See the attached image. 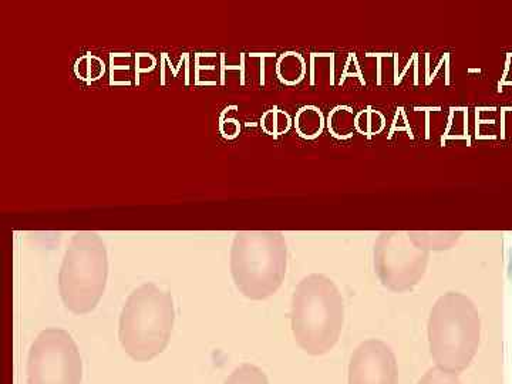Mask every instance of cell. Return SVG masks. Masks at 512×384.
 <instances>
[{
    "instance_id": "obj_13",
    "label": "cell",
    "mask_w": 512,
    "mask_h": 384,
    "mask_svg": "<svg viewBox=\"0 0 512 384\" xmlns=\"http://www.w3.org/2000/svg\"><path fill=\"white\" fill-rule=\"evenodd\" d=\"M104 73H106V63L101 57L92 55V53L80 56L74 63V74L84 83L97 82L104 76Z\"/></svg>"
},
{
    "instance_id": "obj_18",
    "label": "cell",
    "mask_w": 512,
    "mask_h": 384,
    "mask_svg": "<svg viewBox=\"0 0 512 384\" xmlns=\"http://www.w3.org/2000/svg\"><path fill=\"white\" fill-rule=\"evenodd\" d=\"M508 279L512 282V249L510 251V261H508Z\"/></svg>"
},
{
    "instance_id": "obj_5",
    "label": "cell",
    "mask_w": 512,
    "mask_h": 384,
    "mask_svg": "<svg viewBox=\"0 0 512 384\" xmlns=\"http://www.w3.org/2000/svg\"><path fill=\"white\" fill-rule=\"evenodd\" d=\"M109 276V258L96 232H77L64 254L59 274L60 298L76 315H86L99 305Z\"/></svg>"
},
{
    "instance_id": "obj_16",
    "label": "cell",
    "mask_w": 512,
    "mask_h": 384,
    "mask_svg": "<svg viewBox=\"0 0 512 384\" xmlns=\"http://www.w3.org/2000/svg\"><path fill=\"white\" fill-rule=\"evenodd\" d=\"M419 384H463L457 373L448 372L441 367H431L426 375L421 377Z\"/></svg>"
},
{
    "instance_id": "obj_7",
    "label": "cell",
    "mask_w": 512,
    "mask_h": 384,
    "mask_svg": "<svg viewBox=\"0 0 512 384\" xmlns=\"http://www.w3.org/2000/svg\"><path fill=\"white\" fill-rule=\"evenodd\" d=\"M429 252L413 244L404 232H383L375 244V269L390 291L404 292L426 274Z\"/></svg>"
},
{
    "instance_id": "obj_10",
    "label": "cell",
    "mask_w": 512,
    "mask_h": 384,
    "mask_svg": "<svg viewBox=\"0 0 512 384\" xmlns=\"http://www.w3.org/2000/svg\"><path fill=\"white\" fill-rule=\"evenodd\" d=\"M276 76L286 86H296L306 76V62L299 53L286 52L276 62Z\"/></svg>"
},
{
    "instance_id": "obj_15",
    "label": "cell",
    "mask_w": 512,
    "mask_h": 384,
    "mask_svg": "<svg viewBox=\"0 0 512 384\" xmlns=\"http://www.w3.org/2000/svg\"><path fill=\"white\" fill-rule=\"evenodd\" d=\"M225 384H269L268 377L259 367L242 365L229 375Z\"/></svg>"
},
{
    "instance_id": "obj_17",
    "label": "cell",
    "mask_w": 512,
    "mask_h": 384,
    "mask_svg": "<svg viewBox=\"0 0 512 384\" xmlns=\"http://www.w3.org/2000/svg\"><path fill=\"white\" fill-rule=\"evenodd\" d=\"M220 133L225 140H235L241 134V123L235 117L224 114L220 119Z\"/></svg>"
},
{
    "instance_id": "obj_2",
    "label": "cell",
    "mask_w": 512,
    "mask_h": 384,
    "mask_svg": "<svg viewBox=\"0 0 512 384\" xmlns=\"http://www.w3.org/2000/svg\"><path fill=\"white\" fill-rule=\"evenodd\" d=\"M481 320L476 305L463 293L440 296L429 319L430 352L434 362L448 372L466 370L477 355Z\"/></svg>"
},
{
    "instance_id": "obj_8",
    "label": "cell",
    "mask_w": 512,
    "mask_h": 384,
    "mask_svg": "<svg viewBox=\"0 0 512 384\" xmlns=\"http://www.w3.org/2000/svg\"><path fill=\"white\" fill-rule=\"evenodd\" d=\"M399 370L390 346L382 340L360 343L350 357L349 384H397Z\"/></svg>"
},
{
    "instance_id": "obj_11",
    "label": "cell",
    "mask_w": 512,
    "mask_h": 384,
    "mask_svg": "<svg viewBox=\"0 0 512 384\" xmlns=\"http://www.w3.org/2000/svg\"><path fill=\"white\" fill-rule=\"evenodd\" d=\"M413 244L424 251H443L456 244L460 234L458 232H407Z\"/></svg>"
},
{
    "instance_id": "obj_12",
    "label": "cell",
    "mask_w": 512,
    "mask_h": 384,
    "mask_svg": "<svg viewBox=\"0 0 512 384\" xmlns=\"http://www.w3.org/2000/svg\"><path fill=\"white\" fill-rule=\"evenodd\" d=\"M326 124H328L330 134L333 137L340 138V140L352 137L353 131L356 130V116L352 107H335L330 111Z\"/></svg>"
},
{
    "instance_id": "obj_1",
    "label": "cell",
    "mask_w": 512,
    "mask_h": 384,
    "mask_svg": "<svg viewBox=\"0 0 512 384\" xmlns=\"http://www.w3.org/2000/svg\"><path fill=\"white\" fill-rule=\"evenodd\" d=\"M291 322L293 336L305 352L328 353L345 322V303L335 282L320 274L303 278L293 292Z\"/></svg>"
},
{
    "instance_id": "obj_4",
    "label": "cell",
    "mask_w": 512,
    "mask_h": 384,
    "mask_svg": "<svg viewBox=\"0 0 512 384\" xmlns=\"http://www.w3.org/2000/svg\"><path fill=\"white\" fill-rule=\"evenodd\" d=\"M288 248L281 232L242 231L231 248V274L241 293L252 301L274 295L286 275Z\"/></svg>"
},
{
    "instance_id": "obj_6",
    "label": "cell",
    "mask_w": 512,
    "mask_h": 384,
    "mask_svg": "<svg viewBox=\"0 0 512 384\" xmlns=\"http://www.w3.org/2000/svg\"><path fill=\"white\" fill-rule=\"evenodd\" d=\"M83 363L76 342L63 329H46L33 342L28 360L29 384H80Z\"/></svg>"
},
{
    "instance_id": "obj_14",
    "label": "cell",
    "mask_w": 512,
    "mask_h": 384,
    "mask_svg": "<svg viewBox=\"0 0 512 384\" xmlns=\"http://www.w3.org/2000/svg\"><path fill=\"white\" fill-rule=\"evenodd\" d=\"M293 121L286 111L271 109L265 111L261 119V128L268 136H284L292 128Z\"/></svg>"
},
{
    "instance_id": "obj_3",
    "label": "cell",
    "mask_w": 512,
    "mask_h": 384,
    "mask_svg": "<svg viewBox=\"0 0 512 384\" xmlns=\"http://www.w3.org/2000/svg\"><path fill=\"white\" fill-rule=\"evenodd\" d=\"M174 320L171 293L154 284L141 285L128 296L121 312V346L131 359L148 362L167 348Z\"/></svg>"
},
{
    "instance_id": "obj_9",
    "label": "cell",
    "mask_w": 512,
    "mask_h": 384,
    "mask_svg": "<svg viewBox=\"0 0 512 384\" xmlns=\"http://www.w3.org/2000/svg\"><path fill=\"white\" fill-rule=\"evenodd\" d=\"M325 124L326 121L322 111L319 107L312 106V104L301 107L296 113L295 120H293L296 133L305 140L318 138L323 133Z\"/></svg>"
}]
</instances>
